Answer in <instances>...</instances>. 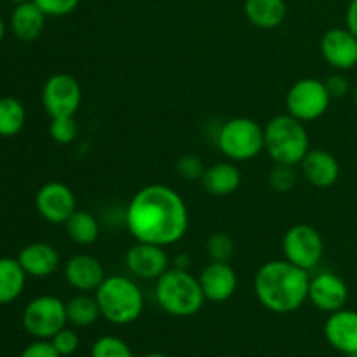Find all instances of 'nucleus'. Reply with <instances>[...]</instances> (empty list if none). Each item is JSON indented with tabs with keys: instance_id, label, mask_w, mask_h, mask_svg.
I'll list each match as a JSON object with an SVG mask.
<instances>
[{
	"instance_id": "6ab92c4d",
	"label": "nucleus",
	"mask_w": 357,
	"mask_h": 357,
	"mask_svg": "<svg viewBox=\"0 0 357 357\" xmlns=\"http://www.w3.org/2000/svg\"><path fill=\"white\" fill-rule=\"evenodd\" d=\"M17 261L31 278H49L59 267V253L47 243H31L21 250Z\"/></svg>"
},
{
	"instance_id": "dca6fc26",
	"label": "nucleus",
	"mask_w": 357,
	"mask_h": 357,
	"mask_svg": "<svg viewBox=\"0 0 357 357\" xmlns=\"http://www.w3.org/2000/svg\"><path fill=\"white\" fill-rule=\"evenodd\" d=\"M328 344L344 356L357 354V310L340 309L330 314L324 324Z\"/></svg>"
},
{
	"instance_id": "e433bc0d",
	"label": "nucleus",
	"mask_w": 357,
	"mask_h": 357,
	"mask_svg": "<svg viewBox=\"0 0 357 357\" xmlns=\"http://www.w3.org/2000/svg\"><path fill=\"white\" fill-rule=\"evenodd\" d=\"M173 267L180 268V271H188V268H190V258H188V255L185 253L178 255L173 261Z\"/></svg>"
},
{
	"instance_id": "20e7f679",
	"label": "nucleus",
	"mask_w": 357,
	"mask_h": 357,
	"mask_svg": "<svg viewBox=\"0 0 357 357\" xmlns=\"http://www.w3.org/2000/svg\"><path fill=\"white\" fill-rule=\"evenodd\" d=\"M155 300L160 309L173 317L195 316L206 302L199 278L174 267L157 279Z\"/></svg>"
},
{
	"instance_id": "bb28decb",
	"label": "nucleus",
	"mask_w": 357,
	"mask_h": 357,
	"mask_svg": "<svg viewBox=\"0 0 357 357\" xmlns=\"http://www.w3.org/2000/svg\"><path fill=\"white\" fill-rule=\"evenodd\" d=\"M206 251L211 261H230L236 253V243L227 232H215L208 237Z\"/></svg>"
},
{
	"instance_id": "f8f14e48",
	"label": "nucleus",
	"mask_w": 357,
	"mask_h": 357,
	"mask_svg": "<svg viewBox=\"0 0 357 357\" xmlns=\"http://www.w3.org/2000/svg\"><path fill=\"white\" fill-rule=\"evenodd\" d=\"M171 260L162 246L138 243L126 253V267L135 278L145 281H157L164 272L169 271Z\"/></svg>"
},
{
	"instance_id": "f257e3e1",
	"label": "nucleus",
	"mask_w": 357,
	"mask_h": 357,
	"mask_svg": "<svg viewBox=\"0 0 357 357\" xmlns=\"http://www.w3.org/2000/svg\"><path fill=\"white\" fill-rule=\"evenodd\" d=\"M124 223L138 243L173 246L188 230V209L181 195L167 185L139 188L126 208Z\"/></svg>"
},
{
	"instance_id": "4c0bfd02",
	"label": "nucleus",
	"mask_w": 357,
	"mask_h": 357,
	"mask_svg": "<svg viewBox=\"0 0 357 357\" xmlns=\"http://www.w3.org/2000/svg\"><path fill=\"white\" fill-rule=\"evenodd\" d=\"M3 31H6V26H3L2 17H0V42H2V38H3Z\"/></svg>"
},
{
	"instance_id": "58836bf2",
	"label": "nucleus",
	"mask_w": 357,
	"mask_h": 357,
	"mask_svg": "<svg viewBox=\"0 0 357 357\" xmlns=\"http://www.w3.org/2000/svg\"><path fill=\"white\" fill-rule=\"evenodd\" d=\"M142 357H167V356L159 354V352H152V354H146V356H142Z\"/></svg>"
},
{
	"instance_id": "c9c22d12",
	"label": "nucleus",
	"mask_w": 357,
	"mask_h": 357,
	"mask_svg": "<svg viewBox=\"0 0 357 357\" xmlns=\"http://www.w3.org/2000/svg\"><path fill=\"white\" fill-rule=\"evenodd\" d=\"M345 23L347 28L357 37V0H351L347 7V13H345Z\"/></svg>"
},
{
	"instance_id": "423d86ee",
	"label": "nucleus",
	"mask_w": 357,
	"mask_h": 357,
	"mask_svg": "<svg viewBox=\"0 0 357 357\" xmlns=\"http://www.w3.org/2000/svg\"><path fill=\"white\" fill-rule=\"evenodd\" d=\"M218 149L227 159L244 162L265 150V131L250 117H234L218 132Z\"/></svg>"
},
{
	"instance_id": "393cba45",
	"label": "nucleus",
	"mask_w": 357,
	"mask_h": 357,
	"mask_svg": "<svg viewBox=\"0 0 357 357\" xmlns=\"http://www.w3.org/2000/svg\"><path fill=\"white\" fill-rule=\"evenodd\" d=\"M101 316L100 305L96 302V296H89L87 293L73 296L66 302V317L68 323L77 328H87L98 321Z\"/></svg>"
},
{
	"instance_id": "c85d7f7f",
	"label": "nucleus",
	"mask_w": 357,
	"mask_h": 357,
	"mask_svg": "<svg viewBox=\"0 0 357 357\" xmlns=\"http://www.w3.org/2000/svg\"><path fill=\"white\" fill-rule=\"evenodd\" d=\"M79 135V124L75 117H56L49 124V136L59 145H68Z\"/></svg>"
},
{
	"instance_id": "7ed1b4c3",
	"label": "nucleus",
	"mask_w": 357,
	"mask_h": 357,
	"mask_svg": "<svg viewBox=\"0 0 357 357\" xmlns=\"http://www.w3.org/2000/svg\"><path fill=\"white\" fill-rule=\"evenodd\" d=\"M96 302L100 305L101 317L119 326H126L139 319L145 307L139 286L126 275L105 278L96 289Z\"/></svg>"
},
{
	"instance_id": "79ce46f5",
	"label": "nucleus",
	"mask_w": 357,
	"mask_h": 357,
	"mask_svg": "<svg viewBox=\"0 0 357 357\" xmlns=\"http://www.w3.org/2000/svg\"><path fill=\"white\" fill-rule=\"evenodd\" d=\"M344 357H357V354H349V356H344Z\"/></svg>"
},
{
	"instance_id": "b1692460",
	"label": "nucleus",
	"mask_w": 357,
	"mask_h": 357,
	"mask_svg": "<svg viewBox=\"0 0 357 357\" xmlns=\"http://www.w3.org/2000/svg\"><path fill=\"white\" fill-rule=\"evenodd\" d=\"M66 234L70 239L79 246H89V244L96 243L100 237V223H98L96 216L89 211H79L77 209L65 223Z\"/></svg>"
},
{
	"instance_id": "5701e85b",
	"label": "nucleus",
	"mask_w": 357,
	"mask_h": 357,
	"mask_svg": "<svg viewBox=\"0 0 357 357\" xmlns=\"http://www.w3.org/2000/svg\"><path fill=\"white\" fill-rule=\"evenodd\" d=\"M26 272L17 258H0V305L14 302L23 293Z\"/></svg>"
},
{
	"instance_id": "4468645a",
	"label": "nucleus",
	"mask_w": 357,
	"mask_h": 357,
	"mask_svg": "<svg viewBox=\"0 0 357 357\" xmlns=\"http://www.w3.org/2000/svg\"><path fill=\"white\" fill-rule=\"evenodd\" d=\"M321 54L333 68L345 72L357 65V37L349 28H331L321 37Z\"/></svg>"
},
{
	"instance_id": "c756f323",
	"label": "nucleus",
	"mask_w": 357,
	"mask_h": 357,
	"mask_svg": "<svg viewBox=\"0 0 357 357\" xmlns=\"http://www.w3.org/2000/svg\"><path fill=\"white\" fill-rule=\"evenodd\" d=\"M268 185L274 192L286 194L296 185V171L295 166H286V164H275L268 173Z\"/></svg>"
},
{
	"instance_id": "a878e982",
	"label": "nucleus",
	"mask_w": 357,
	"mask_h": 357,
	"mask_svg": "<svg viewBox=\"0 0 357 357\" xmlns=\"http://www.w3.org/2000/svg\"><path fill=\"white\" fill-rule=\"evenodd\" d=\"M26 112L23 103L13 96L0 98V136L10 138L23 129Z\"/></svg>"
},
{
	"instance_id": "7c9ffc66",
	"label": "nucleus",
	"mask_w": 357,
	"mask_h": 357,
	"mask_svg": "<svg viewBox=\"0 0 357 357\" xmlns=\"http://www.w3.org/2000/svg\"><path fill=\"white\" fill-rule=\"evenodd\" d=\"M176 171L183 180L187 181H201L202 174H204L206 166L197 155H181L176 162Z\"/></svg>"
},
{
	"instance_id": "39448f33",
	"label": "nucleus",
	"mask_w": 357,
	"mask_h": 357,
	"mask_svg": "<svg viewBox=\"0 0 357 357\" xmlns=\"http://www.w3.org/2000/svg\"><path fill=\"white\" fill-rule=\"evenodd\" d=\"M265 131V152L275 164L296 166L309 152V132L305 124L289 114L271 119Z\"/></svg>"
},
{
	"instance_id": "9d476101",
	"label": "nucleus",
	"mask_w": 357,
	"mask_h": 357,
	"mask_svg": "<svg viewBox=\"0 0 357 357\" xmlns=\"http://www.w3.org/2000/svg\"><path fill=\"white\" fill-rule=\"evenodd\" d=\"M82 103V87L70 73H54L42 89V105L49 117H75Z\"/></svg>"
},
{
	"instance_id": "a19ab883",
	"label": "nucleus",
	"mask_w": 357,
	"mask_h": 357,
	"mask_svg": "<svg viewBox=\"0 0 357 357\" xmlns=\"http://www.w3.org/2000/svg\"><path fill=\"white\" fill-rule=\"evenodd\" d=\"M13 2H16V3H21V2H26V0H13Z\"/></svg>"
},
{
	"instance_id": "ddd939ff",
	"label": "nucleus",
	"mask_w": 357,
	"mask_h": 357,
	"mask_svg": "<svg viewBox=\"0 0 357 357\" xmlns=\"http://www.w3.org/2000/svg\"><path fill=\"white\" fill-rule=\"evenodd\" d=\"M349 300V288L340 275L319 272L309 282V302L323 312L333 314L344 309Z\"/></svg>"
},
{
	"instance_id": "1a4fd4ad",
	"label": "nucleus",
	"mask_w": 357,
	"mask_h": 357,
	"mask_svg": "<svg viewBox=\"0 0 357 357\" xmlns=\"http://www.w3.org/2000/svg\"><path fill=\"white\" fill-rule=\"evenodd\" d=\"M282 253L288 261L303 271H312L319 265L324 255V241L319 230L312 225L298 223L286 230L282 237Z\"/></svg>"
},
{
	"instance_id": "4be33fe9",
	"label": "nucleus",
	"mask_w": 357,
	"mask_h": 357,
	"mask_svg": "<svg viewBox=\"0 0 357 357\" xmlns=\"http://www.w3.org/2000/svg\"><path fill=\"white\" fill-rule=\"evenodd\" d=\"M201 183L208 194L227 197L241 187V171L230 162H215L206 167Z\"/></svg>"
},
{
	"instance_id": "2eb2a0df",
	"label": "nucleus",
	"mask_w": 357,
	"mask_h": 357,
	"mask_svg": "<svg viewBox=\"0 0 357 357\" xmlns=\"http://www.w3.org/2000/svg\"><path fill=\"white\" fill-rule=\"evenodd\" d=\"M204 298L213 303L227 302L234 296L237 289V272L229 261H211L199 274Z\"/></svg>"
},
{
	"instance_id": "a211bd4d",
	"label": "nucleus",
	"mask_w": 357,
	"mask_h": 357,
	"mask_svg": "<svg viewBox=\"0 0 357 357\" xmlns=\"http://www.w3.org/2000/svg\"><path fill=\"white\" fill-rule=\"evenodd\" d=\"M300 167L305 180L317 188L333 187L340 176V164L337 157L324 149L309 150L300 162Z\"/></svg>"
},
{
	"instance_id": "cd10ccee",
	"label": "nucleus",
	"mask_w": 357,
	"mask_h": 357,
	"mask_svg": "<svg viewBox=\"0 0 357 357\" xmlns=\"http://www.w3.org/2000/svg\"><path fill=\"white\" fill-rule=\"evenodd\" d=\"M91 357H135V356H132L131 347H129L122 338L107 335V337H101L94 342L93 349H91Z\"/></svg>"
},
{
	"instance_id": "aec40b11",
	"label": "nucleus",
	"mask_w": 357,
	"mask_h": 357,
	"mask_svg": "<svg viewBox=\"0 0 357 357\" xmlns=\"http://www.w3.org/2000/svg\"><path fill=\"white\" fill-rule=\"evenodd\" d=\"M45 14L42 13L40 7L33 0L17 3L10 16V26H13L14 35L23 42H33L40 37L44 31Z\"/></svg>"
},
{
	"instance_id": "72a5a7b5",
	"label": "nucleus",
	"mask_w": 357,
	"mask_h": 357,
	"mask_svg": "<svg viewBox=\"0 0 357 357\" xmlns=\"http://www.w3.org/2000/svg\"><path fill=\"white\" fill-rule=\"evenodd\" d=\"M20 357H61L54 345L47 340H37L28 345Z\"/></svg>"
},
{
	"instance_id": "ea45409f",
	"label": "nucleus",
	"mask_w": 357,
	"mask_h": 357,
	"mask_svg": "<svg viewBox=\"0 0 357 357\" xmlns=\"http://www.w3.org/2000/svg\"><path fill=\"white\" fill-rule=\"evenodd\" d=\"M354 101H356V105H357V84H356V87H354Z\"/></svg>"
},
{
	"instance_id": "6e6552de",
	"label": "nucleus",
	"mask_w": 357,
	"mask_h": 357,
	"mask_svg": "<svg viewBox=\"0 0 357 357\" xmlns=\"http://www.w3.org/2000/svg\"><path fill=\"white\" fill-rule=\"evenodd\" d=\"M68 323L66 303L58 296L42 295L31 300L23 312V326L38 340H51Z\"/></svg>"
},
{
	"instance_id": "f3484780",
	"label": "nucleus",
	"mask_w": 357,
	"mask_h": 357,
	"mask_svg": "<svg viewBox=\"0 0 357 357\" xmlns=\"http://www.w3.org/2000/svg\"><path fill=\"white\" fill-rule=\"evenodd\" d=\"M63 274H65L66 282L80 293L96 291L107 278L101 261L91 255L82 253L75 255L66 261Z\"/></svg>"
},
{
	"instance_id": "2f4dec72",
	"label": "nucleus",
	"mask_w": 357,
	"mask_h": 357,
	"mask_svg": "<svg viewBox=\"0 0 357 357\" xmlns=\"http://www.w3.org/2000/svg\"><path fill=\"white\" fill-rule=\"evenodd\" d=\"M45 16L61 17L72 14L79 7L80 0H33Z\"/></svg>"
},
{
	"instance_id": "9b49d317",
	"label": "nucleus",
	"mask_w": 357,
	"mask_h": 357,
	"mask_svg": "<svg viewBox=\"0 0 357 357\" xmlns=\"http://www.w3.org/2000/svg\"><path fill=\"white\" fill-rule=\"evenodd\" d=\"M35 206L42 218L54 225L66 223V220L77 211V201L72 188L61 181H51L38 188Z\"/></svg>"
},
{
	"instance_id": "473e14b6",
	"label": "nucleus",
	"mask_w": 357,
	"mask_h": 357,
	"mask_svg": "<svg viewBox=\"0 0 357 357\" xmlns=\"http://www.w3.org/2000/svg\"><path fill=\"white\" fill-rule=\"evenodd\" d=\"M51 344L54 345L56 351L59 352V356H72L73 352L79 349V335L75 333L73 330H68V328H63L61 331H58V333L54 335V337L51 338Z\"/></svg>"
},
{
	"instance_id": "f704fd0d",
	"label": "nucleus",
	"mask_w": 357,
	"mask_h": 357,
	"mask_svg": "<svg viewBox=\"0 0 357 357\" xmlns=\"http://www.w3.org/2000/svg\"><path fill=\"white\" fill-rule=\"evenodd\" d=\"M326 89H328V93H330V96L333 98H344V96H347V93H349V80L345 79L344 75H340V73H337V75H330L326 79Z\"/></svg>"
},
{
	"instance_id": "412c9836",
	"label": "nucleus",
	"mask_w": 357,
	"mask_h": 357,
	"mask_svg": "<svg viewBox=\"0 0 357 357\" xmlns=\"http://www.w3.org/2000/svg\"><path fill=\"white\" fill-rule=\"evenodd\" d=\"M244 14L253 26L274 30L286 20L288 6L284 0H244Z\"/></svg>"
},
{
	"instance_id": "f03ea898",
	"label": "nucleus",
	"mask_w": 357,
	"mask_h": 357,
	"mask_svg": "<svg viewBox=\"0 0 357 357\" xmlns=\"http://www.w3.org/2000/svg\"><path fill=\"white\" fill-rule=\"evenodd\" d=\"M309 272L291 261L268 260L255 274V295L274 314L298 310L309 300Z\"/></svg>"
},
{
	"instance_id": "0eeeda50",
	"label": "nucleus",
	"mask_w": 357,
	"mask_h": 357,
	"mask_svg": "<svg viewBox=\"0 0 357 357\" xmlns=\"http://www.w3.org/2000/svg\"><path fill=\"white\" fill-rule=\"evenodd\" d=\"M333 98L326 89V84L319 79H300L289 87L286 94V110L300 122H312L323 117L330 108Z\"/></svg>"
}]
</instances>
